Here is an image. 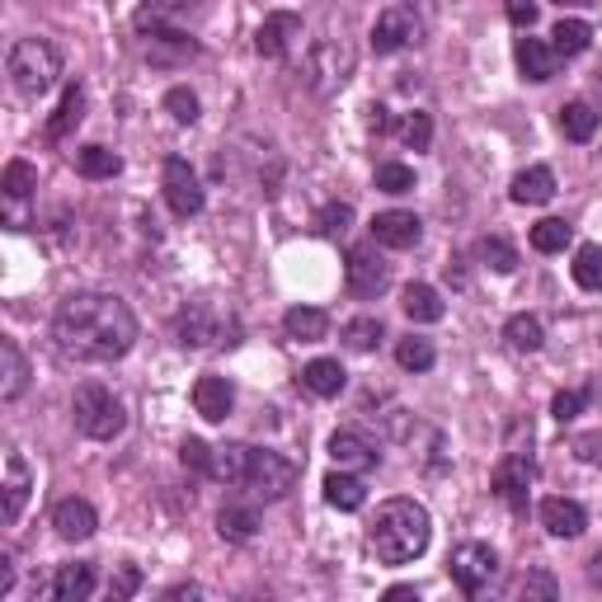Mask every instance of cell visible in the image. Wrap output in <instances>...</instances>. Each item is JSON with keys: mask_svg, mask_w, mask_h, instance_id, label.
<instances>
[{"mask_svg": "<svg viewBox=\"0 0 602 602\" xmlns=\"http://www.w3.org/2000/svg\"><path fill=\"white\" fill-rule=\"evenodd\" d=\"M401 141L409 151H429L433 147V118L424 114V108H415V114L401 118Z\"/></svg>", "mask_w": 602, "mask_h": 602, "instance_id": "obj_43", "label": "cell"}, {"mask_svg": "<svg viewBox=\"0 0 602 602\" xmlns=\"http://www.w3.org/2000/svg\"><path fill=\"white\" fill-rule=\"evenodd\" d=\"M315 227H321V235L335 241V235H344L348 227H354V208H348V202H325L321 217H315Z\"/></svg>", "mask_w": 602, "mask_h": 602, "instance_id": "obj_47", "label": "cell"}, {"mask_svg": "<svg viewBox=\"0 0 602 602\" xmlns=\"http://www.w3.org/2000/svg\"><path fill=\"white\" fill-rule=\"evenodd\" d=\"M509 194H513V202H522V208H542V202L556 198V174H551L546 165H532V170L513 174Z\"/></svg>", "mask_w": 602, "mask_h": 602, "instance_id": "obj_23", "label": "cell"}, {"mask_svg": "<svg viewBox=\"0 0 602 602\" xmlns=\"http://www.w3.org/2000/svg\"><path fill=\"white\" fill-rule=\"evenodd\" d=\"M424 235V221L415 212H377L372 217V241L386 250H415Z\"/></svg>", "mask_w": 602, "mask_h": 602, "instance_id": "obj_14", "label": "cell"}, {"mask_svg": "<svg viewBox=\"0 0 602 602\" xmlns=\"http://www.w3.org/2000/svg\"><path fill=\"white\" fill-rule=\"evenodd\" d=\"M325 499H329V509H339V513H358L362 503H368V485H362L354 471H335V475H325Z\"/></svg>", "mask_w": 602, "mask_h": 602, "instance_id": "obj_27", "label": "cell"}, {"mask_svg": "<svg viewBox=\"0 0 602 602\" xmlns=\"http://www.w3.org/2000/svg\"><path fill=\"white\" fill-rule=\"evenodd\" d=\"M28 489H34V475H28V462L20 448L5 452V485H0V522L14 528L24 518V503H28Z\"/></svg>", "mask_w": 602, "mask_h": 602, "instance_id": "obj_12", "label": "cell"}, {"mask_svg": "<svg viewBox=\"0 0 602 602\" xmlns=\"http://www.w3.org/2000/svg\"><path fill=\"white\" fill-rule=\"evenodd\" d=\"M589 583H593V589H602V546L593 551V560H589Z\"/></svg>", "mask_w": 602, "mask_h": 602, "instance_id": "obj_54", "label": "cell"}, {"mask_svg": "<svg viewBox=\"0 0 602 602\" xmlns=\"http://www.w3.org/2000/svg\"><path fill=\"white\" fill-rule=\"evenodd\" d=\"M344 344L354 348V354H372L377 344H382V321L377 315H358V321L344 325Z\"/></svg>", "mask_w": 602, "mask_h": 602, "instance_id": "obj_40", "label": "cell"}, {"mask_svg": "<svg viewBox=\"0 0 602 602\" xmlns=\"http://www.w3.org/2000/svg\"><path fill=\"white\" fill-rule=\"evenodd\" d=\"M28 386V358L14 339H0V401H20Z\"/></svg>", "mask_w": 602, "mask_h": 602, "instance_id": "obj_25", "label": "cell"}, {"mask_svg": "<svg viewBox=\"0 0 602 602\" xmlns=\"http://www.w3.org/2000/svg\"><path fill=\"white\" fill-rule=\"evenodd\" d=\"M0 188H5V198L20 202V198H28L38 188V170L28 165V161H10L5 174H0Z\"/></svg>", "mask_w": 602, "mask_h": 602, "instance_id": "obj_42", "label": "cell"}, {"mask_svg": "<svg viewBox=\"0 0 602 602\" xmlns=\"http://www.w3.org/2000/svg\"><path fill=\"white\" fill-rule=\"evenodd\" d=\"M329 456H335L339 471H372L377 462H382V452H377L358 429H339L335 438H329Z\"/></svg>", "mask_w": 602, "mask_h": 602, "instance_id": "obj_18", "label": "cell"}, {"mask_svg": "<svg viewBox=\"0 0 602 602\" xmlns=\"http://www.w3.org/2000/svg\"><path fill=\"white\" fill-rule=\"evenodd\" d=\"M297 38H301V14L274 10V14H264V24L255 34V47H259V57H282Z\"/></svg>", "mask_w": 602, "mask_h": 602, "instance_id": "obj_16", "label": "cell"}, {"mask_svg": "<svg viewBox=\"0 0 602 602\" xmlns=\"http://www.w3.org/2000/svg\"><path fill=\"white\" fill-rule=\"evenodd\" d=\"M575 282L583 292H602V245H579L575 255Z\"/></svg>", "mask_w": 602, "mask_h": 602, "instance_id": "obj_41", "label": "cell"}, {"mask_svg": "<svg viewBox=\"0 0 602 602\" xmlns=\"http://www.w3.org/2000/svg\"><path fill=\"white\" fill-rule=\"evenodd\" d=\"M593 100H598V104H602V67H598V71H593Z\"/></svg>", "mask_w": 602, "mask_h": 602, "instance_id": "obj_56", "label": "cell"}, {"mask_svg": "<svg viewBox=\"0 0 602 602\" xmlns=\"http://www.w3.org/2000/svg\"><path fill=\"white\" fill-rule=\"evenodd\" d=\"M575 456H579V462H589V466H602V429L579 433L575 438Z\"/></svg>", "mask_w": 602, "mask_h": 602, "instance_id": "obj_50", "label": "cell"}, {"mask_svg": "<svg viewBox=\"0 0 602 602\" xmlns=\"http://www.w3.org/2000/svg\"><path fill=\"white\" fill-rule=\"evenodd\" d=\"M217 532L227 536V542H255V536H259V513L245 509V503H227V509L217 513Z\"/></svg>", "mask_w": 602, "mask_h": 602, "instance_id": "obj_33", "label": "cell"}, {"mask_svg": "<svg viewBox=\"0 0 602 602\" xmlns=\"http://www.w3.org/2000/svg\"><path fill=\"white\" fill-rule=\"evenodd\" d=\"M569 241H575V227L560 221V217H546V221H536V227H532V250H536V255H560Z\"/></svg>", "mask_w": 602, "mask_h": 602, "instance_id": "obj_37", "label": "cell"}, {"mask_svg": "<svg viewBox=\"0 0 602 602\" xmlns=\"http://www.w3.org/2000/svg\"><path fill=\"white\" fill-rule=\"evenodd\" d=\"M429 536H433V522H429V509H424V503L386 499L368 528V546L382 565H409L429 551Z\"/></svg>", "mask_w": 602, "mask_h": 602, "instance_id": "obj_2", "label": "cell"}, {"mask_svg": "<svg viewBox=\"0 0 602 602\" xmlns=\"http://www.w3.org/2000/svg\"><path fill=\"white\" fill-rule=\"evenodd\" d=\"M401 306H405L409 321H419V325H433V321H442V311H448L429 282H409L405 297H401Z\"/></svg>", "mask_w": 602, "mask_h": 602, "instance_id": "obj_32", "label": "cell"}, {"mask_svg": "<svg viewBox=\"0 0 602 602\" xmlns=\"http://www.w3.org/2000/svg\"><path fill=\"white\" fill-rule=\"evenodd\" d=\"M180 456H184V466H194V471H202V475H208V462H212V448H208V442L188 438L184 448H180Z\"/></svg>", "mask_w": 602, "mask_h": 602, "instance_id": "obj_51", "label": "cell"}, {"mask_svg": "<svg viewBox=\"0 0 602 602\" xmlns=\"http://www.w3.org/2000/svg\"><path fill=\"white\" fill-rule=\"evenodd\" d=\"M395 362H401L405 372H429L433 362H438V354H433V344H429V339L409 335V339L395 344Z\"/></svg>", "mask_w": 602, "mask_h": 602, "instance_id": "obj_39", "label": "cell"}, {"mask_svg": "<svg viewBox=\"0 0 602 602\" xmlns=\"http://www.w3.org/2000/svg\"><path fill=\"white\" fill-rule=\"evenodd\" d=\"M589 43H593V28L583 20H560L556 28H551V47H556V57H579V53H589Z\"/></svg>", "mask_w": 602, "mask_h": 602, "instance_id": "obj_35", "label": "cell"}, {"mask_svg": "<svg viewBox=\"0 0 602 602\" xmlns=\"http://www.w3.org/2000/svg\"><path fill=\"white\" fill-rule=\"evenodd\" d=\"M5 71H10V85L20 90L24 100H43L61 76V53L47 38H20L5 57Z\"/></svg>", "mask_w": 602, "mask_h": 602, "instance_id": "obj_3", "label": "cell"}, {"mask_svg": "<svg viewBox=\"0 0 602 602\" xmlns=\"http://www.w3.org/2000/svg\"><path fill=\"white\" fill-rule=\"evenodd\" d=\"M452 583L462 589L466 598H481L489 583H495V575H499V556L489 551L485 542H466V546H456L452 551Z\"/></svg>", "mask_w": 602, "mask_h": 602, "instance_id": "obj_8", "label": "cell"}, {"mask_svg": "<svg viewBox=\"0 0 602 602\" xmlns=\"http://www.w3.org/2000/svg\"><path fill=\"white\" fill-rule=\"evenodd\" d=\"M481 259L495 268V274H513V268H518V250L503 241V235H485V241H481Z\"/></svg>", "mask_w": 602, "mask_h": 602, "instance_id": "obj_44", "label": "cell"}, {"mask_svg": "<svg viewBox=\"0 0 602 602\" xmlns=\"http://www.w3.org/2000/svg\"><path fill=\"white\" fill-rule=\"evenodd\" d=\"M509 598L513 602H522V598H536V602H556L560 598V583H556V575L551 569H522V575L509 583Z\"/></svg>", "mask_w": 602, "mask_h": 602, "instance_id": "obj_31", "label": "cell"}, {"mask_svg": "<svg viewBox=\"0 0 602 602\" xmlns=\"http://www.w3.org/2000/svg\"><path fill=\"white\" fill-rule=\"evenodd\" d=\"M419 34H424V24L415 20V10L391 5V10L377 14V24H372V53L391 57V53H401V47H415Z\"/></svg>", "mask_w": 602, "mask_h": 602, "instance_id": "obj_9", "label": "cell"}, {"mask_svg": "<svg viewBox=\"0 0 602 602\" xmlns=\"http://www.w3.org/2000/svg\"><path fill=\"white\" fill-rule=\"evenodd\" d=\"M174 335H180L184 348H221V344H235L241 321L231 315V306H221V301H212V297H198L180 311Z\"/></svg>", "mask_w": 602, "mask_h": 602, "instance_id": "obj_4", "label": "cell"}, {"mask_svg": "<svg viewBox=\"0 0 602 602\" xmlns=\"http://www.w3.org/2000/svg\"><path fill=\"white\" fill-rule=\"evenodd\" d=\"M282 329H288L297 344H321L325 329H329V315L315 311V306H292L288 315H282Z\"/></svg>", "mask_w": 602, "mask_h": 602, "instance_id": "obj_30", "label": "cell"}, {"mask_svg": "<svg viewBox=\"0 0 602 602\" xmlns=\"http://www.w3.org/2000/svg\"><path fill=\"white\" fill-rule=\"evenodd\" d=\"M503 339H509V348H518V354H536V348L546 344V329L536 315H509V325H503Z\"/></svg>", "mask_w": 602, "mask_h": 602, "instance_id": "obj_34", "label": "cell"}, {"mask_svg": "<svg viewBox=\"0 0 602 602\" xmlns=\"http://www.w3.org/2000/svg\"><path fill=\"white\" fill-rule=\"evenodd\" d=\"M141 589V569L137 565H123L118 569V575L114 579H108V598H114V602H123V598H132Z\"/></svg>", "mask_w": 602, "mask_h": 602, "instance_id": "obj_49", "label": "cell"}, {"mask_svg": "<svg viewBox=\"0 0 602 602\" xmlns=\"http://www.w3.org/2000/svg\"><path fill=\"white\" fill-rule=\"evenodd\" d=\"M81 118H85V90L81 85H67V90H61L57 114L47 118V137H53V141L71 137V128H81Z\"/></svg>", "mask_w": 602, "mask_h": 602, "instance_id": "obj_29", "label": "cell"}, {"mask_svg": "<svg viewBox=\"0 0 602 602\" xmlns=\"http://www.w3.org/2000/svg\"><path fill=\"white\" fill-rule=\"evenodd\" d=\"M94 583H100V575H94V565L76 560V565H61L53 575V598L57 602H85L94 593Z\"/></svg>", "mask_w": 602, "mask_h": 602, "instance_id": "obj_26", "label": "cell"}, {"mask_svg": "<svg viewBox=\"0 0 602 602\" xmlns=\"http://www.w3.org/2000/svg\"><path fill=\"white\" fill-rule=\"evenodd\" d=\"M503 14H509V24L532 28L536 24V0H503Z\"/></svg>", "mask_w": 602, "mask_h": 602, "instance_id": "obj_52", "label": "cell"}, {"mask_svg": "<svg viewBox=\"0 0 602 602\" xmlns=\"http://www.w3.org/2000/svg\"><path fill=\"white\" fill-rule=\"evenodd\" d=\"M53 528L61 542H90L94 528H100V513H94L85 499H61L53 509Z\"/></svg>", "mask_w": 602, "mask_h": 602, "instance_id": "obj_20", "label": "cell"}, {"mask_svg": "<svg viewBox=\"0 0 602 602\" xmlns=\"http://www.w3.org/2000/svg\"><path fill=\"white\" fill-rule=\"evenodd\" d=\"M161 184H165V202H170V212H174V217H198V212H202L198 174L188 170L184 155H170V161H165V174H161Z\"/></svg>", "mask_w": 602, "mask_h": 602, "instance_id": "obj_11", "label": "cell"}, {"mask_svg": "<svg viewBox=\"0 0 602 602\" xmlns=\"http://www.w3.org/2000/svg\"><path fill=\"white\" fill-rule=\"evenodd\" d=\"M141 38H147V57L155 67H180V61L198 57V43L184 28H155V34H141Z\"/></svg>", "mask_w": 602, "mask_h": 602, "instance_id": "obj_19", "label": "cell"}, {"mask_svg": "<svg viewBox=\"0 0 602 602\" xmlns=\"http://www.w3.org/2000/svg\"><path fill=\"white\" fill-rule=\"evenodd\" d=\"M344 274H348V292H354V297H382L386 282H391L386 264L377 259V250H368V245H354V250H348Z\"/></svg>", "mask_w": 602, "mask_h": 602, "instance_id": "obj_13", "label": "cell"}, {"mask_svg": "<svg viewBox=\"0 0 602 602\" xmlns=\"http://www.w3.org/2000/svg\"><path fill=\"white\" fill-rule=\"evenodd\" d=\"M377 188H382V194H409V188H415V170L401 161L377 165Z\"/></svg>", "mask_w": 602, "mask_h": 602, "instance_id": "obj_46", "label": "cell"}, {"mask_svg": "<svg viewBox=\"0 0 602 602\" xmlns=\"http://www.w3.org/2000/svg\"><path fill=\"white\" fill-rule=\"evenodd\" d=\"M513 57H518V71L528 76V81H551V76L560 71V57H556V47L551 43H542V38H518V47H513Z\"/></svg>", "mask_w": 602, "mask_h": 602, "instance_id": "obj_21", "label": "cell"}, {"mask_svg": "<svg viewBox=\"0 0 602 602\" xmlns=\"http://www.w3.org/2000/svg\"><path fill=\"white\" fill-rule=\"evenodd\" d=\"M198 10V0H141L132 14L137 34H155V28H180L188 14Z\"/></svg>", "mask_w": 602, "mask_h": 602, "instance_id": "obj_15", "label": "cell"}, {"mask_svg": "<svg viewBox=\"0 0 602 602\" xmlns=\"http://www.w3.org/2000/svg\"><path fill=\"white\" fill-rule=\"evenodd\" d=\"M10 589H14V560H10V551H0V598Z\"/></svg>", "mask_w": 602, "mask_h": 602, "instance_id": "obj_53", "label": "cell"}, {"mask_svg": "<svg viewBox=\"0 0 602 602\" xmlns=\"http://www.w3.org/2000/svg\"><path fill=\"white\" fill-rule=\"evenodd\" d=\"M71 415H76V429L94 442H114L123 429H128V409L108 386L100 382H85L76 386V401H71Z\"/></svg>", "mask_w": 602, "mask_h": 602, "instance_id": "obj_5", "label": "cell"}, {"mask_svg": "<svg viewBox=\"0 0 602 602\" xmlns=\"http://www.w3.org/2000/svg\"><path fill=\"white\" fill-rule=\"evenodd\" d=\"M536 518H542V528L551 536H565V542H575V536H583V528H589V513H583V503H575V499H542Z\"/></svg>", "mask_w": 602, "mask_h": 602, "instance_id": "obj_17", "label": "cell"}, {"mask_svg": "<svg viewBox=\"0 0 602 602\" xmlns=\"http://www.w3.org/2000/svg\"><path fill=\"white\" fill-rule=\"evenodd\" d=\"M165 598H170V602H180V598H202V589H198V583H180V589H170Z\"/></svg>", "mask_w": 602, "mask_h": 602, "instance_id": "obj_55", "label": "cell"}, {"mask_svg": "<svg viewBox=\"0 0 602 602\" xmlns=\"http://www.w3.org/2000/svg\"><path fill=\"white\" fill-rule=\"evenodd\" d=\"M560 132H565L569 141H593V132H598V108L583 104V100L565 104V108H560Z\"/></svg>", "mask_w": 602, "mask_h": 602, "instance_id": "obj_36", "label": "cell"}, {"mask_svg": "<svg viewBox=\"0 0 602 602\" xmlns=\"http://www.w3.org/2000/svg\"><path fill=\"white\" fill-rule=\"evenodd\" d=\"M165 114H170L174 123H184V128H188V123H198V94L188 90V85H174V90L165 94Z\"/></svg>", "mask_w": 602, "mask_h": 602, "instance_id": "obj_45", "label": "cell"}, {"mask_svg": "<svg viewBox=\"0 0 602 602\" xmlns=\"http://www.w3.org/2000/svg\"><path fill=\"white\" fill-rule=\"evenodd\" d=\"M297 462H288V456H278V452H268V448H255L250 452V475H245V485L255 489L259 499H288L292 489H297Z\"/></svg>", "mask_w": 602, "mask_h": 602, "instance_id": "obj_7", "label": "cell"}, {"mask_svg": "<svg viewBox=\"0 0 602 602\" xmlns=\"http://www.w3.org/2000/svg\"><path fill=\"white\" fill-rule=\"evenodd\" d=\"M556 5H593V0H556Z\"/></svg>", "mask_w": 602, "mask_h": 602, "instance_id": "obj_57", "label": "cell"}, {"mask_svg": "<svg viewBox=\"0 0 602 602\" xmlns=\"http://www.w3.org/2000/svg\"><path fill=\"white\" fill-rule=\"evenodd\" d=\"M231 405H235V391L227 377H198V386H194V409L208 424H221L231 415Z\"/></svg>", "mask_w": 602, "mask_h": 602, "instance_id": "obj_22", "label": "cell"}, {"mask_svg": "<svg viewBox=\"0 0 602 602\" xmlns=\"http://www.w3.org/2000/svg\"><path fill=\"white\" fill-rule=\"evenodd\" d=\"M250 452H255V448H245V442H221V448H212L208 475H212V481H221V485H245Z\"/></svg>", "mask_w": 602, "mask_h": 602, "instance_id": "obj_24", "label": "cell"}, {"mask_svg": "<svg viewBox=\"0 0 602 602\" xmlns=\"http://www.w3.org/2000/svg\"><path fill=\"white\" fill-rule=\"evenodd\" d=\"M528 485H532V452H509L503 462L489 475V489H495V499H503L513 513L528 509Z\"/></svg>", "mask_w": 602, "mask_h": 602, "instance_id": "obj_10", "label": "cell"}, {"mask_svg": "<svg viewBox=\"0 0 602 602\" xmlns=\"http://www.w3.org/2000/svg\"><path fill=\"white\" fill-rule=\"evenodd\" d=\"M589 401H593V391H589V386H579V391H560L556 401H551V415H556L560 424H569V419H575Z\"/></svg>", "mask_w": 602, "mask_h": 602, "instance_id": "obj_48", "label": "cell"}, {"mask_svg": "<svg viewBox=\"0 0 602 602\" xmlns=\"http://www.w3.org/2000/svg\"><path fill=\"white\" fill-rule=\"evenodd\" d=\"M344 368H339V358H315V362H306V368H301V386H306L311 395H339L344 391Z\"/></svg>", "mask_w": 602, "mask_h": 602, "instance_id": "obj_28", "label": "cell"}, {"mask_svg": "<svg viewBox=\"0 0 602 602\" xmlns=\"http://www.w3.org/2000/svg\"><path fill=\"white\" fill-rule=\"evenodd\" d=\"M53 339L76 362H118L137 344V315L114 292H71L53 315Z\"/></svg>", "mask_w": 602, "mask_h": 602, "instance_id": "obj_1", "label": "cell"}, {"mask_svg": "<svg viewBox=\"0 0 602 602\" xmlns=\"http://www.w3.org/2000/svg\"><path fill=\"white\" fill-rule=\"evenodd\" d=\"M348 76H354V47L344 38H321L311 47L306 57V85L315 94H335L339 85H348Z\"/></svg>", "mask_w": 602, "mask_h": 602, "instance_id": "obj_6", "label": "cell"}, {"mask_svg": "<svg viewBox=\"0 0 602 602\" xmlns=\"http://www.w3.org/2000/svg\"><path fill=\"white\" fill-rule=\"evenodd\" d=\"M76 170H81L85 180H114L123 161H118V151H108V147H81L76 151Z\"/></svg>", "mask_w": 602, "mask_h": 602, "instance_id": "obj_38", "label": "cell"}]
</instances>
